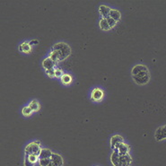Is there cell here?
<instances>
[{"instance_id": "7402d4cb", "label": "cell", "mask_w": 166, "mask_h": 166, "mask_svg": "<svg viewBox=\"0 0 166 166\" xmlns=\"http://www.w3.org/2000/svg\"><path fill=\"white\" fill-rule=\"evenodd\" d=\"M107 22H108V23H109V25H110V29H112L113 27H115V26H116V24H117V22L115 21L114 19L110 18V17H108V18H107Z\"/></svg>"}, {"instance_id": "ac0fdd59", "label": "cell", "mask_w": 166, "mask_h": 166, "mask_svg": "<svg viewBox=\"0 0 166 166\" xmlns=\"http://www.w3.org/2000/svg\"><path fill=\"white\" fill-rule=\"evenodd\" d=\"M49 59H51L54 62H58V61H59V55H58V53H57V51H55V50H53L50 54H49Z\"/></svg>"}, {"instance_id": "484cf974", "label": "cell", "mask_w": 166, "mask_h": 166, "mask_svg": "<svg viewBox=\"0 0 166 166\" xmlns=\"http://www.w3.org/2000/svg\"><path fill=\"white\" fill-rule=\"evenodd\" d=\"M30 45H34V44H38V41L37 40H32L31 42H29Z\"/></svg>"}, {"instance_id": "7a4b0ae2", "label": "cell", "mask_w": 166, "mask_h": 166, "mask_svg": "<svg viewBox=\"0 0 166 166\" xmlns=\"http://www.w3.org/2000/svg\"><path fill=\"white\" fill-rule=\"evenodd\" d=\"M110 161L114 166H130L132 158L129 154L121 155L116 150H114L110 156Z\"/></svg>"}, {"instance_id": "e0dca14e", "label": "cell", "mask_w": 166, "mask_h": 166, "mask_svg": "<svg viewBox=\"0 0 166 166\" xmlns=\"http://www.w3.org/2000/svg\"><path fill=\"white\" fill-rule=\"evenodd\" d=\"M61 82L64 84H69V83L72 82V77L71 76L67 75V74H64L61 77Z\"/></svg>"}, {"instance_id": "ba28073f", "label": "cell", "mask_w": 166, "mask_h": 166, "mask_svg": "<svg viewBox=\"0 0 166 166\" xmlns=\"http://www.w3.org/2000/svg\"><path fill=\"white\" fill-rule=\"evenodd\" d=\"M120 143H123V137L121 136L116 135V136H113L110 139V145H111L112 149H115L117 145H119Z\"/></svg>"}, {"instance_id": "30bf717a", "label": "cell", "mask_w": 166, "mask_h": 166, "mask_svg": "<svg viewBox=\"0 0 166 166\" xmlns=\"http://www.w3.org/2000/svg\"><path fill=\"white\" fill-rule=\"evenodd\" d=\"M42 66H43V67H44L46 70L52 69V68H54L55 62H54V61H53L51 59H49V58H47V59H45L42 61Z\"/></svg>"}, {"instance_id": "277c9868", "label": "cell", "mask_w": 166, "mask_h": 166, "mask_svg": "<svg viewBox=\"0 0 166 166\" xmlns=\"http://www.w3.org/2000/svg\"><path fill=\"white\" fill-rule=\"evenodd\" d=\"M42 148L40 145V142H32L30 143L29 145L26 146L25 148V154L26 155H30V154H34L39 156L41 154Z\"/></svg>"}, {"instance_id": "6da1fadb", "label": "cell", "mask_w": 166, "mask_h": 166, "mask_svg": "<svg viewBox=\"0 0 166 166\" xmlns=\"http://www.w3.org/2000/svg\"><path fill=\"white\" fill-rule=\"evenodd\" d=\"M133 79L139 85H144L149 82L150 74L148 68L144 65H137L132 68L131 71Z\"/></svg>"}, {"instance_id": "8992f818", "label": "cell", "mask_w": 166, "mask_h": 166, "mask_svg": "<svg viewBox=\"0 0 166 166\" xmlns=\"http://www.w3.org/2000/svg\"><path fill=\"white\" fill-rule=\"evenodd\" d=\"M103 98V92L100 88H95L92 92V99L94 102H100Z\"/></svg>"}, {"instance_id": "d6986e66", "label": "cell", "mask_w": 166, "mask_h": 166, "mask_svg": "<svg viewBox=\"0 0 166 166\" xmlns=\"http://www.w3.org/2000/svg\"><path fill=\"white\" fill-rule=\"evenodd\" d=\"M51 162V158H45V159H39V163L41 166H49Z\"/></svg>"}, {"instance_id": "5b68a950", "label": "cell", "mask_w": 166, "mask_h": 166, "mask_svg": "<svg viewBox=\"0 0 166 166\" xmlns=\"http://www.w3.org/2000/svg\"><path fill=\"white\" fill-rule=\"evenodd\" d=\"M154 137L157 141H162L164 139H166V125L157 128Z\"/></svg>"}, {"instance_id": "603a6c76", "label": "cell", "mask_w": 166, "mask_h": 166, "mask_svg": "<svg viewBox=\"0 0 166 166\" xmlns=\"http://www.w3.org/2000/svg\"><path fill=\"white\" fill-rule=\"evenodd\" d=\"M63 71L60 68H56L55 69V76L56 77H62Z\"/></svg>"}, {"instance_id": "4316f807", "label": "cell", "mask_w": 166, "mask_h": 166, "mask_svg": "<svg viewBox=\"0 0 166 166\" xmlns=\"http://www.w3.org/2000/svg\"><path fill=\"white\" fill-rule=\"evenodd\" d=\"M49 166H57V165H56V164H55L52 161H51V162H50V164H49Z\"/></svg>"}, {"instance_id": "3957f363", "label": "cell", "mask_w": 166, "mask_h": 166, "mask_svg": "<svg viewBox=\"0 0 166 166\" xmlns=\"http://www.w3.org/2000/svg\"><path fill=\"white\" fill-rule=\"evenodd\" d=\"M53 50L57 51L58 55H59V61L64 60L66 59H67L70 54H71V48L68 44L65 43V42H58L54 45L53 47Z\"/></svg>"}, {"instance_id": "8fae6325", "label": "cell", "mask_w": 166, "mask_h": 166, "mask_svg": "<svg viewBox=\"0 0 166 166\" xmlns=\"http://www.w3.org/2000/svg\"><path fill=\"white\" fill-rule=\"evenodd\" d=\"M51 161L56 164L57 166H63V158L58 154H53L51 156Z\"/></svg>"}, {"instance_id": "44dd1931", "label": "cell", "mask_w": 166, "mask_h": 166, "mask_svg": "<svg viewBox=\"0 0 166 166\" xmlns=\"http://www.w3.org/2000/svg\"><path fill=\"white\" fill-rule=\"evenodd\" d=\"M26 156L29 158V160H30L32 164H35V163L38 161V159H40V158H39V156L34 155V154H30V155H26Z\"/></svg>"}, {"instance_id": "52a82bcc", "label": "cell", "mask_w": 166, "mask_h": 166, "mask_svg": "<svg viewBox=\"0 0 166 166\" xmlns=\"http://www.w3.org/2000/svg\"><path fill=\"white\" fill-rule=\"evenodd\" d=\"M114 150H116L121 155H126V154H128V150L129 149H128V146L125 145L124 143H120V144L117 145Z\"/></svg>"}, {"instance_id": "4fadbf2b", "label": "cell", "mask_w": 166, "mask_h": 166, "mask_svg": "<svg viewBox=\"0 0 166 166\" xmlns=\"http://www.w3.org/2000/svg\"><path fill=\"white\" fill-rule=\"evenodd\" d=\"M110 17L114 19L116 22L120 21V18H121V14L120 11L116 10V9H111L110 10Z\"/></svg>"}, {"instance_id": "2e32d148", "label": "cell", "mask_w": 166, "mask_h": 166, "mask_svg": "<svg viewBox=\"0 0 166 166\" xmlns=\"http://www.w3.org/2000/svg\"><path fill=\"white\" fill-rule=\"evenodd\" d=\"M29 107H30V109H32V111H37L40 110V103L36 100H33L32 102H31Z\"/></svg>"}, {"instance_id": "5bb4252c", "label": "cell", "mask_w": 166, "mask_h": 166, "mask_svg": "<svg viewBox=\"0 0 166 166\" xmlns=\"http://www.w3.org/2000/svg\"><path fill=\"white\" fill-rule=\"evenodd\" d=\"M20 49L24 53H30L32 50V48H31V45L29 44V42H23L20 46Z\"/></svg>"}, {"instance_id": "7c38bea8", "label": "cell", "mask_w": 166, "mask_h": 166, "mask_svg": "<svg viewBox=\"0 0 166 166\" xmlns=\"http://www.w3.org/2000/svg\"><path fill=\"white\" fill-rule=\"evenodd\" d=\"M52 154H53V153H52L49 149H48V148H43V149H42V151H41V154H40V155H39V158H40V159L51 158Z\"/></svg>"}, {"instance_id": "9c48e42d", "label": "cell", "mask_w": 166, "mask_h": 166, "mask_svg": "<svg viewBox=\"0 0 166 166\" xmlns=\"http://www.w3.org/2000/svg\"><path fill=\"white\" fill-rule=\"evenodd\" d=\"M110 8L106 6V5H101L100 8H99V12L100 14L102 15L103 18L107 19L108 17H110Z\"/></svg>"}, {"instance_id": "ffe728a7", "label": "cell", "mask_w": 166, "mask_h": 166, "mask_svg": "<svg viewBox=\"0 0 166 166\" xmlns=\"http://www.w3.org/2000/svg\"><path fill=\"white\" fill-rule=\"evenodd\" d=\"M32 109H30L29 106H28V107H24V108L22 109V115H23V116H26V117L30 116V115L32 114Z\"/></svg>"}, {"instance_id": "cb8c5ba5", "label": "cell", "mask_w": 166, "mask_h": 166, "mask_svg": "<svg viewBox=\"0 0 166 166\" xmlns=\"http://www.w3.org/2000/svg\"><path fill=\"white\" fill-rule=\"evenodd\" d=\"M46 73L50 77H53L55 76V68H52V69H49V70H46Z\"/></svg>"}, {"instance_id": "d4e9b609", "label": "cell", "mask_w": 166, "mask_h": 166, "mask_svg": "<svg viewBox=\"0 0 166 166\" xmlns=\"http://www.w3.org/2000/svg\"><path fill=\"white\" fill-rule=\"evenodd\" d=\"M34 164H32L30 160H29V158L26 156L25 157V161H24V166H33Z\"/></svg>"}, {"instance_id": "9a60e30c", "label": "cell", "mask_w": 166, "mask_h": 166, "mask_svg": "<svg viewBox=\"0 0 166 166\" xmlns=\"http://www.w3.org/2000/svg\"><path fill=\"white\" fill-rule=\"evenodd\" d=\"M100 27L103 31H109V30H110V25H109V23L107 22V19H105V18H102L101 19V21H100Z\"/></svg>"}]
</instances>
